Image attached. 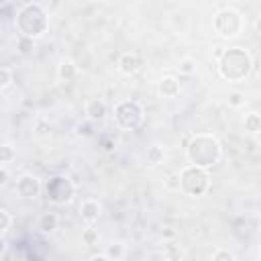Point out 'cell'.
Wrapping results in <instances>:
<instances>
[{"instance_id": "cell-26", "label": "cell", "mask_w": 261, "mask_h": 261, "mask_svg": "<svg viewBox=\"0 0 261 261\" xmlns=\"http://www.w3.org/2000/svg\"><path fill=\"white\" fill-rule=\"evenodd\" d=\"M33 49H35V41H33V39H27V37H18V39H16V51H18V53L29 55Z\"/></svg>"}, {"instance_id": "cell-3", "label": "cell", "mask_w": 261, "mask_h": 261, "mask_svg": "<svg viewBox=\"0 0 261 261\" xmlns=\"http://www.w3.org/2000/svg\"><path fill=\"white\" fill-rule=\"evenodd\" d=\"M14 27L18 37L27 39H41L49 31V14L39 2H24L14 16Z\"/></svg>"}, {"instance_id": "cell-28", "label": "cell", "mask_w": 261, "mask_h": 261, "mask_svg": "<svg viewBox=\"0 0 261 261\" xmlns=\"http://www.w3.org/2000/svg\"><path fill=\"white\" fill-rule=\"evenodd\" d=\"M165 186L169 190H179V175L177 173H171L167 179H165Z\"/></svg>"}, {"instance_id": "cell-33", "label": "cell", "mask_w": 261, "mask_h": 261, "mask_svg": "<svg viewBox=\"0 0 261 261\" xmlns=\"http://www.w3.org/2000/svg\"><path fill=\"white\" fill-rule=\"evenodd\" d=\"M259 261H261V249H259Z\"/></svg>"}, {"instance_id": "cell-20", "label": "cell", "mask_w": 261, "mask_h": 261, "mask_svg": "<svg viewBox=\"0 0 261 261\" xmlns=\"http://www.w3.org/2000/svg\"><path fill=\"white\" fill-rule=\"evenodd\" d=\"M226 104H228L230 108H234V110L243 108V106H245V94H243V92H239V90L228 92V96H226Z\"/></svg>"}, {"instance_id": "cell-17", "label": "cell", "mask_w": 261, "mask_h": 261, "mask_svg": "<svg viewBox=\"0 0 261 261\" xmlns=\"http://www.w3.org/2000/svg\"><path fill=\"white\" fill-rule=\"evenodd\" d=\"M145 159H147L149 165H161L163 159H165V151H163V147H159V145H151V147L147 149V153H145Z\"/></svg>"}, {"instance_id": "cell-32", "label": "cell", "mask_w": 261, "mask_h": 261, "mask_svg": "<svg viewBox=\"0 0 261 261\" xmlns=\"http://www.w3.org/2000/svg\"><path fill=\"white\" fill-rule=\"evenodd\" d=\"M255 31H257V33L261 35V16H259V18L255 20Z\"/></svg>"}, {"instance_id": "cell-23", "label": "cell", "mask_w": 261, "mask_h": 261, "mask_svg": "<svg viewBox=\"0 0 261 261\" xmlns=\"http://www.w3.org/2000/svg\"><path fill=\"white\" fill-rule=\"evenodd\" d=\"M82 243H84L86 247L96 245V243H98V230H96L94 226H86V228L82 230Z\"/></svg>"}, {"instance_id": "cell-7", "label": "cell", "mask_w": 261, "mask_h": 261, "mask_svg": "<svg viewBox=\"0 0 261 261\" xmlns=\"http://www.w3.org/2000/svg\"><path fill=\"white\" fill-rule=\"evenodd\" d=\"M45 194L51 204L55 206H65L73 200L75 196V186L67 175H53L45 184Z\"/></svg>"}, {"instance_id": "cell-10", "label": "cell", "mask_w": 261, "mask_h": 261, "mask_svg": "<svg viewBox=\"0 0 261 261\" xmlns=\"http://www.w3.org/2000/svg\"><path fill=\"white\" fill-rule=\"evenodd\" d=\"M100 214H102V206L96 198H86L82 200L80 204V216L84 220L86 226H94L98 220H100Z\"/></svg>"}, {"instance_id": "cell-30", "label": "cell", "mask_w": 261, "mask_h": 261, "mask_svg": "<svg viewBox=\"0 0 261 261\" xmlns=\"http://www.w3.org/2000/svg\"><path fill=\"white\" fill-rule=\"evenodd\" d=\"M102 149L104 151H112L114 149V139H104L102 141Z\"/></svg>"}, {"instance_id": "cell-24", "label": "cell", "mask_w": 261, "mask_h": 261, "mask_svg": "<svg viewBox=\"0 0 261 261\" xmlns=\"http://www.w3.org/2000/svg\"><path fill=\"white\" fill-rule=\"evenodd\" d=\"M106 255L110 257V261H118L124 257V245L122 243H110L106 249Z\"/></svg>"}, {"instance_id": "cell-21", "label": "cell", "mask_w": 261, "mask_h": 261, "mask_svg": "<svg viewBox=\"0 0 261 261\" xmlns=\"http://www.w3.org/2000/svg\"><path fill=\"white\" fill-rule=\"evenodd\" d=\"M14 157H16L14 147H12L10 143H2V147H0V163L8 167V163H12Z\"/></svg>"}, {"instance_id": "cell-31", "label": "cell", "mask_w": 261, "mask_h": 261, "mask_svg": "<svg viewBox=\"0 0 261 261\" xmlns=\"http://www.w3.org/2000/svg\"><path fill=\"white\" fill-rule=\"evenodd\" d=\"M88 261H110V257L106 253H98V255H92Z\"/></svg>"}, {"instance_id": "cell-19", "label": "cell", "mask_w": 261, "mask_h": 261, "mask_svg": "<svg viewBox=\"0 0 261 261\" xmlns=\"http://www.w3.org/2000/svg\"><path fill=\"white\" fill-rule=\"evenodd\" d=\"M175 67L181 75H192V73H196V59L194 57H181Z\"/></svg>"}, {"instance_id": "cell-8", "label": "cell", "mask_w": 261, "mask_h": 261, "mask_svg": "<svg viewBox=\"0 0 261 261\" xmlns=\"http://www.w3.org/2000/svg\"><path fill=\"white\" fill-rule=\"evenodd\" d=\"M16 194L24 200H35L41 194V179L33 173H22L20 177H16Z\"/></svg>"}, {"instance_id": "cell-15", "label": "cell", "mask_w": 261, "mask_h": 261, "mask_svg": "<svg viewBox=\"0 0 261 261\" xmlns=\"http://www.w3.org/2000/svg\"><path fill=\"white\" fill-rule=\"evenodd\" d=\"M77 75V65L71 61V59H63L59 65H57V77L61 82H73Z\"/></svg>"}, {"instance_id": "cell-27", "label": "cell", "mask_w": 261, "mask_h": 261, "mask_svg": "<svg viewBox=\"0 0 261 261\" xmlns=\"http://www.w3.org/2000/svg\"><path fill=\"white\" fill-rule=\"evenodd\" d=\"M75 135L77 137H92L94 135V122L92 120H82L75 124Z\"/></svg>"}, {"instance_id": "cell-13", "label": "cell", "mask_w": 261, "mask_h": 261, "mask_svg": "<svg viewBox=\"0 0 261 261\" xmlns=\"http://www.w3.org/2000/svg\"><path fill=\"white\" fill-rule=\"evenodd\" d=\"M163 257L165 261H184L186 257V249L179 241L171 239V241H165L163 243Z\"/></svg>"}, {"instance_id": "cell-14", "label": "cell", "mask_w": 261, "mask_h": 261, "mask_svg": "<svg viewBox=\"0 0 261 261\" xmlns=\"http://www.w3.org/2000/svg\"><path fill=\"white\" fill-rule=\"evenodd\" d=\"M59 226V216L55 212H45L39 216V222H37V228L43 232V234H51L55 232Z\"/></svg>"}, {"instance_id": "cell-12", "label": "cell", "mask_w": 261, "mask_h": 261, "mask_svg": "<svg viewBox=\"0 0 261 261\" xmlns=\"http://www.w3.org/2000/svg\"><path fill=\"white\" fill-rule=\"evenodd\" d=\"M157 92L161 98H175L179 94V80L175 75H163L157 84Z\"/></svg>"}, {"instance_id": "cell-9", "label": "cell", "mask_w": 261, "mask_h": 261, "mask_svg": "<svg viewBox=\"0 0 261 261\" xmlns=\"http://www.w3.org/2000/svg\"><path fill=\"white\" fill-rule=\"evenodd\" d=\"M141 67H143V57H141L139 53H135V51H124V53L118 57V61H116L118 73L128 75V77L135 75V73H139Z\"/></svg>"}, {"instance_id": "cell-22", "label": "cell", "mask_w": 261, "mask_h": 261, "mask_svg": "<svg viewBox=\"0 0 261 261\" xmlns=\"http://www.w3.org/2000/svg\"><path fill=\"white\" fill-rule=\"evenodd\" d=\"M12 86V69L8 65L0 67V92H6Z\"/></svg>"}, {"instance_id": "cell-6", "label": "cell", "mask_w": 261, "mask_h": 261, "mask_svg": "<svg viewBox=\"0 0 261 261\" xmlns=\"http://www.w3.org/2000/svg\"><path fill=\"white\" fill-rule=\"evenodd\" d=\"M114 122L122 130H137L145 120V110L137 100H118L112 110Z\"/></svg>"}, {"instance_id": "cell-2", "label": "cell", "mask_w": 261, "mask_h": 261, "mask_svg": "<svg viewBox=\"0 0 261 261\" xmlns=\"http://www.w3.org/2000/svg\"><path fill=\"white\" fill-rule=\"evenodd\" d=\"M255 69L253 55L245 47H228L218 59V75L228 84L245 82Z\"/></svg>"}, {"instance_id": "cell-1", "label": "cell", "mask_w": 261, "mask_h": 261, "mask_svg": "<svg viewBox=\"0 0 261 261\" xmlns=\"http://www.w3.org/2000/svg\"><path fill=\"white\" fill-rule=\"evenodd\" d=\"M186 157L190 165L210 169L222 159V145L212 133H194L186 143Z\"/></svg>"}, {"instance_id": "cell-5", "label": "cell", "mask_w": 261, "mask_h": 261, "mask_svg": "<svg viewBox=\"0 0 261 261\" xmlns=\"http://www.w3.org/2000/svg\"><path fill=\"white\" fill-rule=\"evenodd\" d=\"M212 29L222 39H234V37H239L243 33L245 18H243V14L237 8L224 6V8H220V10L214 12V16H212Z\"/></svg>"}, {"instance_id": "cell-16", "label": "cell", "mask_w": 261, "mask_h": 261, "mask_svg": "<svg viewBox=\"0 0 261 261\" xmlns=\"http://www.w3.org/2000/svg\"><path fill=\"white\" fill-rule=\"evenodd\" d=\"M243 128L247 135H259L261 133V114L259 112H247L243 118Z\"/></svg>"}, {"instance_id": "cell-11", "label": "cell", "mask_w": 261, "mask_h": 261, "mask_svg": "<svg viewBox=\"0 0 261 261\" xmlns=\"http://www.w3.org/2000/svg\"><path fill=\"white\" fill-rule=\"evenodd\" d=\"M84 112H86L88 120H92V122H100V120L106 118V114H108V106H106V102H104L102 98H90V100L86 102V106H84Z\"/></svg>"}, {"instance_id": "cell-4", "label": "cell", "mask_w": 261, "mask_h": 261, "mask_svg": "<svg viewBox=\"0 0 261 261\" xmlns=\"http://www.w3.org/2000/svg\"><path fill=\"white\" fill-rule=\"evenodd\" d=\"M179 192L190 198H200L210 190V169H202L196 165H184L179 169Z\"/></svg>"}, {"instance_id": "cell-18", "label": "cell", "mask_w": 261, "mask_h": 261, "mask_svg": "<svg viewBox=\"0 0 261 261\" xmlns=\"http://www.w3.org/2000/svg\"><path fill=\"white\" fill-rule=\"evenodd\" d=\"M12 222H14V218H12L10 210L8 208H0V234H2V239H6L8 230L12 228Z\"/></svg>"}, {"instance_id": "cell-29", "label": "cell", "mask_w": 261, "mask_h": 261, "mask_svg": "<svg viewBox=\"0 0 261 261\" xmlns=\"http://www.w3.org/2000/svg\"><path fill=\"white\" fill-rule=\"evenodd\" d=\"M6 184H8V167L2 165L0 167V188H4Z\"/></svg>"}, {"instance_id": "cell-25", "label": "cell", "mask_w": 261, "mask_h": 261, "mask_svg": "<svg viewBox=\"0 0 261 261\" xmlns=\"http://www.w3.org/2000/svg\"><path fill=\"white\" fill-rule=\"evenodd\" d=\"M210 261H237L234 259V253L230 251V249H224V247H218L214 253H212V257H210Z\"/></svg>"}]
</instances>
